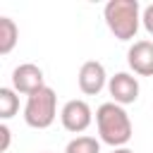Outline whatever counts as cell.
<instances>
[{"mask_svg": "<svg viewBox=\"0 0 153 153\" xmlns=\"http://www.w3.org/2000/svg\"><path fill=\"white\" fill-rule=\"evenodd\" d=\"M0 139H2V143H0V151L5 153V151L10 148V139H12V131H10V127H7V124H0Z\"/></svg>", "mask_w": 153, "mask_h": 153, "instance_id": "cell-13", "label": "cell"}, {"mask_svg": "<svg viewBox=\"0 0 153 153\" xmlns=\"http://www.w3.org/2000/svg\"><path fill=\"white\" fill-rule=\"evenodd\" d=\"M43 153H50V151H43Z\"/></svg>", "mask_w": 153, "mask_h": 153, "instance_id": "cell-15", "label": "cell"}, {"mask_svg": "<svg viewBox=\"0 0 153 153\" xmlns=\"http://www.w3.org/2000/svg\"><path fill=\"white\" fill-rule=\"evenodd\" d=\"M141 24H143V29L153 36V2L143 7V12H141Z\"/></svg>", "mask_w": 153, "mask_h": 153, "instance_id": "cell-12", "label": "cell"}, {"mask_svg": "<svg viewBox=\"0 0 153 153\" xmlns=\"http://www.w3.org/2000/svg\"><path fill=\"white\" fill-rule=\"evenodd\" d=\"M45 81H43V69L33 62H24V65H17L12 69V88L17 93H24V96H31L36 93L38 88H43Z\"/></svg>", "mask_w": 153, "mask_h": 153, "instance_id": "cell-5", "label": "cell"}, {"mask_svg": "<svg viewBox=\"0 0 153 153\" xmlns=\"http://www.w3.org/2000/svg\"><path fill=\"white\" fill-rule=\"evenodd\" d=\"M108 93L112 96V103L124 108L139 98V79L129 72H117L108 81Z\"/></svg>", "mask_w": 153, "mask_h": 153, "instance_id": "cell-7", "label": "cell"}, {"mask_svg": "<svg viewBox=\"0 0 153 153\" xmlns=\"http://www.w3.org/2000/svg\"><path fill=\"white\" fill-rule=\"evenodd\" d=\"M96 124H98V134L100 141L112 146V148H122L129 143V139L134 136V127L131 120L127 115V110L112 100L98 105L96 110Z\"/></svg>", "mask_w": 153, "mask_h": 153, "instance_id": "cell-1", "label": "cell"}, {"mask_svg": "<svg viewBox=\"0 0 153 153\" xmlns=\"http://www.w3.org/2000/svg\"><path fill=\"white\" fill-rule=\"evenodd\" d=\"M19 41V29L12 17H0V55H10Z\"/></svg>", "mask_w": 153, "mask_h": 153, "instance_id": "cell-9", "label": "cell"}, {"mask_svg": "<svg viewBox=\"0 0 153 153\" xmlns=\"http://www.w3.org/2000/svg\"><path fill=\"white\" fill-rule=\"evenodd\" d=\"M108 29L120 41H131L141 26V5L139 0H110L103 7Z\"/></svg>", "mask_w": 153, "mask_h": 153, "instance_id": "cell-2", "label": "cell"}, {"mask_svg": "<svg viewBox=\"0 0 153 153\" xmlns=\"http://www.w3.org/2000/svg\"><path fill=\"white\" fill-rule=\"evenodd\" d=\"M57 117V96L50 86L38 88L36 93L26 96L24 105V122L31 129H48Z\"/></svg>", "mask_w": 153, "mask_h": 153, "instance_id": "cell-3", "label": "cell"}, {"mask_svg": "<svg viewBox=\"0 0 153 153\" xmlns=\"http://www.w3.org/2000/svg\"><path fill=\"white\" fill-rule=\"evenodd\" d=\"M76 81H79V88H81V93H86V96H96V93H100L105 86H108V74H105V67H103V62H98V60H86L81 67H79V76H76Z\"/></svg>", "mask_w": 153, "mask_h": 153, "instance_id": "cell-6", "label": "cell"}, {"mask_svg": "<svg viewBox=\"0 0 153 153\" xmlns=\"http://www.w3.org/2000/svg\"><path fill=\"white\" fill-rule=\"evenodd\" d=\"M112 153H134V151L127 148V146H122V148H112Z\"/></svg>", "mask_w": 153, "mask_h": 153, "instance_id": "cell-14", "label": "cell"}, {"mask_svg": "<svg viewBox=\"0 0 153 153\" xmlns=\"http://www.w3.org/2000/svg\"><path fill=\"white\" fill-rule=\"evenodd\" d=\"M127 65L139 76H153V41H134L127 50Z\"/></svg>", "mask_w": 153, "mask_h": 153, "instance_id": "cell-8", "label": "cell"}, {"mask_svg": "<svg viewBox=\"0 0 153 153\" xmlns=\"http://www.w3.org/2000/svg\"><path fill=\"white\" fill-rule=\"evenodd\" d=\"M60 122H62V127H65L67 131L81 134V131H86V129L91 127V122H93V110H91V105H88L86 100H81V98L67 100V103L62 105V110H60Z\"/></svg>", "mask_w": 153, "mask_h": 153, "instance_id": "cell-4", "label": "cell"}, {"mask_svg": "<svg viewBox=\"0 0 153 153\" xmlns=\"http://www.w3.org/2000/svg\"><path fill=\"white\" fill-rule=\"evenodd\" d=\"M19 110V96L12 86H2L0 88V117L2 120H10L14 117Z\"/></svg>", "mask_w": 153, "mask_h": 153, "instance_id": "cell-10", "label": "cell"}, {"mask_svg": "<svg viewBox=\"0 0 153 153\" xmlns=\"http://www.w3.org/2000/svg\"><path fill=\"white\" fill-rule=\"evenodd\" d=\"M65 153H100V141L93 139V136H74L67 146H65Z\"/></svg>", "mask_w": 153, "mask_h": 153, "instance_id": "cell-11", "label": "cell"}]
</instances>
